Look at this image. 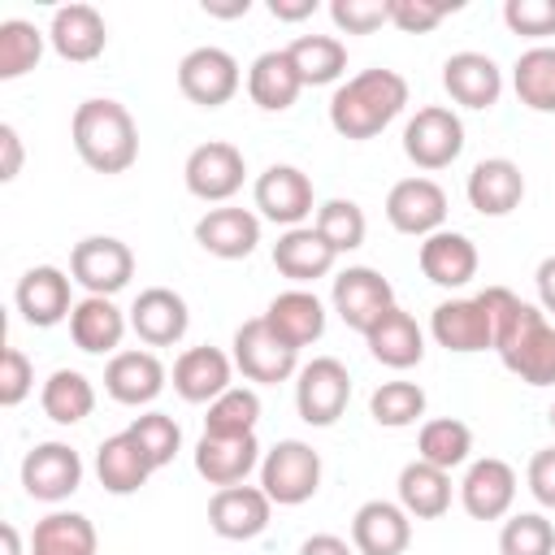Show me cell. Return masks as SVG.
<instances>
[{
    "mask_svg": "<svg viewBox=\"0 0 555 555\" xmlns=\"http://www.w3.org/2000/svg\"><path fill=\"white\" fill-rule=\"evenodd\" d=\"M477 295L490 312L494 351L503 369L529 386H555V325L546 321V312L525 304L507 286H486Z\"/></svg>",
    "mask_w": 555,
    "mask_h": 555,
    "instance_id": "cell-1",
    "label": "cell"
},
{
    "mask_svg": "<svg viewBox=\"0 0 555 555\" xmlns=\"http://www.w3.org/2000/svg\"><path fill=\"white\" fill-rule=\"evenodd\" d=\"M408 104V78L377 65V69H360L356 78H347L334 95H330V126L343 139H373L382 134Z\"/></svg>",
    "mask_w": 555,
    "mask_h": 555,
    "instance_id": "cell-2",
    "label": "cell"
},
{
    "mask_svg": "<svg viewBox=\"0 0 555 555\" xmlns=\"http://www.w3.org/2000/svg\"><path fill=\"white\" fill-rule=\"evenodd\" d=\"M74 152L95 173H126L139 160V126L117 100H82L69 121Z\"/></svg>",
    "mask_w": 555,
    "mask_h": 555,
    "instance_id": "cell-3",
    "label": "cell"
},
{
    "mask_svg": "<svg viewBox=\"0 0 555 555\" xmlns=\"http://www.w3.org/2000/svg\"><path fill=\"white\" fill-rule=\"evenodd\" d=\"M260 490L278 503V507H299L321 490V455L299 442V438H282L278 447L264 451L260 460Z\"/></svg>",
    "mask_w": 555,
    "mask_h": 555,
    "instance_id": "cell-4",
    "label": "cell"
},
{
    "mask_svg": "<svg viewBox=\"0 0 555 555\" xmlns=\"http://www.w3.org/2000/svg\"><path fill=\"white\" fill-rule=\"evenodd\" d=\"M460 152H464V121L447 104H425L403 126V156L425 173L447 169Z\"/></svg>",
    "mask_w": 555,
    "mask_h": 555,
    "instance_id": "cell-5",
    "label": "cell"
},
{
    "mask_svg": "<svg viewBox=\"0 0 555 555\" xmlns=\"http://www.w3.org/2000/svg\"><path fill=\"white\" fill-rule=\"evenodd\" d=\"M347 399H351V373L343 360L334 356H317L308 364H299L295 373V408H299V421L304 425H334L343 412H347Z\"/></svg>",
    "mask_w": 555,
    "mask_h": 555,
    "instance_id": "cell-6",
    "label": "cell"
},
{
    "mask_svg": "<svg viewBox=\"0 0 555 555\" xmlns=\"http://www.w3.org/2000/svg\"><path fill=\"white\" fill-rule=\"evenodd\" d=\"M234 369L247 382L278 386V382L299 373V351L291 343H282L264 317H251L234 330Z\"/></svg>",
    "mask_w": 555,
    "mask_h": 555,
    "instance_id": "cell-7",
    "label": "cell"
},
{
    "mask_svg": "<svg viewBox=\"0 0 555 555\" xmlns=\"http://www.w3.org/2000/svg\"><path fill=\"white\" fill-rule=\"evenodd\" d=\"M182 178H186V191L204 204H225L243 191V178H247V160L234 143L225 139H208L199 147H191L186 165H182Z\"/></svg>",
    "mask_w": 555,
    "mask_h": 555,
    "instance_id": "cell-8",
    "label": "cell"
},
{
    "mask_svg": "<svg viewBox=\"0 0 555 555\" xmlns=\"http://www.w3.org/2000/svg\"><path fill=\"white\" fill-rule=\"evenodd\" d=\"M69 278L87 295H117L134 278V251L113 234H91L69 251Z\"/></svg>",
    "mask_w": 555,
    "mask_h": 555,
    "instance_id": "cell-9",
    "label": "cell"
},
{
    "mask_svg": "<svg viewBox=\"0 0 555 555\" xmlns=\"http://www.w3.org/2000/svg\"><path fill=\"white\" fill-rule=\"evenodd\" d=\"M330 304H334V312L343 317L347 330L369 334V330L395 308V286H390L377 269H369V264H351V269H343V273L334 278Z\"/></svg>",
    "mask_w": 555,
    "mask_h": 555,
    "instance_id": "cell-10",
    "label": "cell"
},
{
    "mask_svg": "<svg viewBox=\"0 0 555 555\" xmlns=\"http://www.w3.org/2000/svg\"><path fill=\"white\" fill-rule=\"evenodd\" d=\"M243 74H238V61L225 52V48H191L182 61H178V91L199 104V108H221L234 100Z\"/></svg>",
    "mask_w": 555,
    "mask_h": 555,
    "instance_id": "cell-11",
    "label": "cell"
},
{
    "mask_svg": "<svg viewBox=\"0 0 555 555\" xmlns=\"http://www.w3.org/2000/svg\"><path fill=\"white\" fill-rule=\"evenodd\" d=\"M386 221L399 230V234H412V238H429L442 230L447 221V191L434 182V178H403L390 186L386 195Z\"/></svg>",
    "mask_w": 555,
    "mask_h": 555,
    "instance_id": "cell-12",
    "label": "cell"
},
{
    "mask_svg": "<svg viewBox=\"0 0 555 555\" xmlns=\"http://www.w3.org/2000/svg\"><path fill=\"white\" fill-rule=\"evenodd\" d=\"M22 486L39 503H61L82 486V455L69 442H39L22 460Z\"/></svg>",
    "mask_w": 555,
    "mask_h": 555,
    "instance_id": "cell-13",
    "label": "cell"
},
{
    "mask_svg": "<svg viewBox=\"0 0 555 555\" xmlns=\"http://www.w3.org/2000/svg\"><path fill=\"white\" fill-rule=\"evenodd\" d=\"M429 334L438 347L455 351V356H473V351H494V325L490 312L481 304V295L468 299H442L429 317Z\"/></svg>",
    "mask_w": 555,
    "mask_h": 555,
    "instance_id": "cell-14",
    "label": "cell"
},
{
    "mask_svg": "<svg viewBox=\"0 0 555 555\" xmlns=\"http://www.w3.org/2000/svg\"><path fill=\"white\" fill-rule=\"evenodd\" d=\"M273 499L260 486H225L208 499V525L225 542H251L269 529Z\"/></svg>",
    "mask_w": 555,
    "mask_h": 555,
    "instance_id": "cell-15",
    "label": "cell"
},
{
    "mask_svg": "<svg viewBox=\"0 0 555 555\" xmlns=\"http://www.w3.org/2000/svg\"><path fill=\"white\" fill-rule=\"evenodd\" d=\"M256 208L273 225H304V217H312V178L295 165H269L256 178Z\"/></svg>",
    "mask_w": 555,
    "mask_h": 555,
    "instance_id": "cell-16",
    "label": "cell"
},
{
    "mask_svg": "<svg viewBox=\"0 0 555 555\" xmlns=\"http://www.w3.org/2000/svg\"><path fill=\"white\" fill-rule=\"evenodd\" d=\"M69 282H74V278H65L56 264H35V269H26V273L17 278V291H13V304H17L22 321L35 325V330L61 325V321L74 312Z\"/></svg>",
    "mask_w": 555,
    "mask_h": 555,
    "instance_id": "cell-17",
    "label": "cell"
},
{
    "mask_svg": "<svg viewBox=\"0 0 555 555\" xmlns=\"http://www.w3.org/2000/svg\"><path fill=\"white\" fill-rule=\"evenodd\" d=\"M260 460H264V455H260L256 434H204V438L195 442V473H199L208 486H217V490L243 486L247 473H251Z\"/></svg>",
    "mask_w": 555,
    "mask_h": 555,
    "instance_id": "cell-18",
    "label": "cell"
},
{
    "mask_svg": "<svg viewBox=\"0 0 555 555\" xmlns=\"http://www.w3.org/2000/svg\"><path fill=\"white\" fill-rule=\"evenodd\" d=\"M460 503L473 520H499L516 503V468L499 455L473 460L464 481H460Z\"/></svg>",
    "mask_w": 555,
    "mask_h": 555,
    "instance_id": "cell-19",
    "label": "cell"
},
{
    "mask_svg": "<svg viewBox=\"0 0 555 555\" xmlns=\"http://www.w3.org/2000/svg\"><path fill=\"white\" fill-rule=\"evenodd\" d=\"M412 542V516L390 499H369L351 516L356 555H403Z\"/></svg>",
    "mask_w": 555,
    "mask_h": 555,
    "instance_id": "cell-20",
    "label": "cell"
},
{
    "mask_svg": "<svg viewBox=\"0 0 555 555\" xmlns=\"http://www.w3.org/2000/svg\"><path fill=\"white\" fill-rule=\"evenodd\" d=\"M195 243L217 260H243L260 243V217L251 208H234V204L208 208L195 221Z\"/></svg>",
    "mask_w": 555,
    "mask_h": 555,
    "instance_id": "cell-21",
    "label": "cell"
},
{
    "mask_svg": "<svg viewBox=\"0 0 555 555\" xmlns=\"http://www.w3.org/2000/svg\"><path fill=\"white\" fill-rule=\"evenodd\" d=\"M416 260H421V273H425L434 286H442V291L468 286V282L477 278V264H481L477 243H473L468 234H460V230H438V234L421 238Z\"/></svg>",
    "mask_w": 555,
    "mask_h": 555,
    "instance_id": "cell-22",
    "label": "cell"
},
{
    "mask_svg": "<svg viewBox=\"0 0 555 555\" xmlns=\"http://www.w3.org/2000/svg\"><path fill=\"white\" fill-rule=\"evenodd\" d=\"M464 195L481 217H507L525 199V173L507 156H486V160L473 165V173L464 182Z\"/></svg>",
    "mask_w": 555,
    "mask_h": 555,
    "instance_id": "cell-23",
    "label": "cell"
},
{
    "mask_svg": "<svg viewBox=\"0 0 555 555\" xmlns=\"http://www.w3.org/2000/svg\"><path fill=\"white\" fill-rule=\"evenodd\" d=\"M186 325H191L186 299L178 291H169V286H147L130 304V330L147 347H173V343H182Z\"/></svg>",
    "mask_w": 555,
    "mask_h": 555,
    "instance_id": "cell-24",
    "label": "cell"
},
{
    "mask_svg": "<svg viewBox=\"0 0 555 555\" xmlns=\"http://www.w3.org/2000/svg\"><path fill=\"white\" fill-rule=\"evenodd\" d=\"M48 43L56 48L61 61H74V65H87L104 52L108 43V26L100 17L95 4H61L52 13V26H48Z\"/></svg>",
    "mask_w": 555,
    "mask_h": 555,
    "instance_id": "cell-25",
    "label": "cell"
},
{
    "mask_svg": "<svg viewBox=\"0 0 555 555\" xmlns=\"http://www.w3.org/2000/svg\"><path fill=\"white\" fill-rule=\"evenodd\" d=\"M442 87L464 108H494L503 95V69L486 52H451L442 61Z\"/></svg>",
    "mask_w": 555,
    "mask_h": 555,
    "instance_id": "cell-26",
    "label": "cell"
},
{
    "mask_svg": "<svg viewBox=\"0 0 555 555\" xmlns=\"http://www.w3.org/2000/svg\"><path fill=\"white\" fill-rule=\"evenodd\" d=\"M126 325H130V317H121V308L108 295H82L69 312V338L87 356H108V351L117 356Z\"/></svg>",
    "mask_w": 555,
    "mask_h": 555,
    "instance_id": "cell-27",
    "label": "cell"
},
{
    "mask_svg": "<svg viewBox=\"0 0 555 555\" xmlns=\"http://www.w3.org/2000/svg\"><path fill=\"white\" fill-rule=\"evenodd\" d=\"M230 373L234 356H225L221 347H186L173 360V390L186 403H212L230 390Z\"/></svg>",
    "mask_w": 555,
    "mask_h": 555,
    "instance_id": "cell-28",
    "label": "cell"
},
{
    "mask_svg": "<svg viewBox=\"0 0 555 555\" xmlns=\"http://www.w3.org/2000/svg\"><path fill=\"white\" fill-rule=\"evenodd\" d=\"M104 390L126 403V408H143L165 390V364L156 351H117L104 369Z\"/></svg>",
    "mask_w": 555,
    "mask_h": 555,
    "instance_id": "cell-29",
    "label": "cell"
},
{
    "mask_svg": "<svg viewBox=\"0 0 555 555\" xmlns=\"http://www.w3.org/2000/svg\"><path fill=\"white\" fill-rule=\"evenodd\" d=\"M299 91H304V78H299V69H295V61H291L286 48H269V52H260L251 61V69H247V95H251L256 108L282 113V108H291L299 100Z\"/></svg>",
    "mask_w": 555,
    "mask_h": 555,
    "instance_id": "cell-30",
    "label": "cell"
},
{
    "mask_svg": "<svg viewBox=\"0 0 555 555\" xmlns=\"http://www.w3.org/2000/svg\"><path fill=\"white\" fill-rule=\"evenodd\" d=\"M152 473H156V468H152L147 451L134 442L130 429L104 438L100 451H95V477H100V486H104L108 494H134V490L147 486Z\"/></svg>",
    "mask_w": 555,
    "mask_h": 555,
    "instance_id": "cell-31",
    "label": "cell"
},
{
    "mask_svg": "<svg viewBox=\"0 0 555 555\" xmlns=\"http://www.w3.org/2000/svg\"><path fill=\"white\" fill-rule=\"evenodd\" d=\"M334 260H338V251H334L312 225H295V230H286V234L273 243V264H278V273L291 278L295 286H308V282L325 278V273L334 269Z\"/></svg>",
    "mask_w": 555,
    "mask_h": 555,
    "instance_id": "cell-32",
    "label": "cell"
},
{
    "mask_svg": "<svg viewBox=\"0 0 555 555\" xmlns=\"http://www.w3.org/2000/svg\"><path fill=\"white\" fill-rule=\"evenodd\" d=\"M264 321L273 325V334L282 343H291L299 351V347H308V343H317L325 334V304L312 291L295 286V291H282V295L269 299Z\"/></svg>",
    "mask_w": 555,
    "mask_h": 555,
    "instance_id": "cell-33",
    "label": "cell"
},
{
    "mask_svg": "<svg viewBox=\"0 0 555 555\" xmlns=\"http://www.w3.org/2000/svg\"><path fill=\"white\" fill-rule=\"evenodd\" d=\"M364 343H369V356L386 369H412L425 360V334L399 304L364 334Z\"/></svg>",
    "mask_w": 555,
    "mask_h": 555,
    "instance_id": "cell-34",
    "label": "cell"
},
{
    "mask_svg": "<svg viewBox=\"0 0 555 555\" xmlns=\"http://www.w3.org/2000/svg\"><path fill=\"white\" fill-rule=\"evenodd\" d=\"M399 507L416 520H438L451 507V473L434 468L425 460H412L399 468Z\"/></svg>",
    "mask_w": 555,
    "mask_h": 555,
    "instance_id": "cell-35",
    "label": "cell"
},
{
    "mask_svg": "<svg viewBox=\"0 0 555 555\" xmlns=\"http://www.w3.org/2000/svg\"><path fill=\"white\" fill-rule=\"evenodd\" d=\"M100 538L82 512H48L30 533V555H95Z\"/></svg>",
    "mask_w": 555,
    "mask_h": 555,
    "instance_id": "cell-36",
    "label": "cell"
},
{
    "mask_svg": "<svg viewBox=\"0 0 555 555\" xmlns=\"http://www.w3.org/2000/svg\"><path fill=\"white\" fill-rule=\"evenodd\" d=\"M39 403H43V416L56 421V425H78L91 416L95 408V386L78 373V369H56L43 390H39Z\"/></svg>",
    "mask_w": 555,
    "mask_h": 555,
    "instance_id": "cell-37",
    "label": "cell"
},
{
    "mask_svg": "<svg viewBox=\"0 0 555 555\" xmlns=\"http://www.w3.org/2000/svg\"><path fill=\"white\" fill-rule=\"evenodd\" d=\"M512 87H516V100L525 108L555 113V48L538 43V48L520 52L512 65Z\"/></svg>",
    "mask_w": 555,
    "mask_h": 555,
    "instance_id": "cell-38",
    "label": "cell"
},
{
    "mask_svg": "<svg viewBox=\"0 0 555 555\" xmlns=\"http://www.w3.org/2000/svg\"><path fill=\"white\" fill-rule=\"evenodd\" d=\"M291 61L304 78V87H325V82H338L343 69H347V48L343 39L334 35H299L291 39Z\"/></svg>",
    "mask_w": 555,
    "mask_h": 555,
    "instance_id": "cell-39",
    "label": "cell"
},
{
    "mask_svg": "<svg viewBox=\"0 0 555 555\" xmlns=\"http://www.w3.org/2000/svg\"><path fill=\"white\" fill-rule=\"evenodd\" d=\"M468 451H473V429L464 421H455V416H434L416 434V460H425L434 468L451 473V468H460L468 460Z\"/></svg>",
    "mask_w": 555,
    "mask_h": 555,
    "instance_id": "cell-40",
    "label": "cell"
},
{
    "mask_svg": "<svg viewBox=\"0 0 555 555\" xmlns=\"http://www.w3.org/2000/svg\"><path fill=\"white\" fill-rule=\"evenodd\" d=\"M369 416L386 429H408L425 416V390L416 382H382L369 395Z\"/></svg>",
    "mask_w": 555,
    "mask_h": 555,
    "instance_id": "cell-41",
    "label": "cell"
},
{
    "mask_svg": "<svg viewBox=\"0 0 555 555\" xmlns=\"http://www.w3.org/2000/svg\"><path fill=\"white\" fill-rule=\"evenodd\" d=\"M43 39L48 35H39L35 22H22V17L0 22V78L13 82L22 74H30L43 56Z\"/></svg>",
    "mask_w": 555,
    "mask_h": 555,
    "instance_id": "cell-42",
    "label": "cell"
},
{
    "mask_svg": "<svg viewBox=\"0 0 555 555\" xmlns=\"http://www.w3.org/2000/svg\"><path fill=\"white\" fill-rule=\"evenodd\" d=\"M312 230L343 256V251H356V247L364 243L369 221H364V208H360L356 199H325V204L317 208Z\"/></svg>",
    "mask_w": 555,
    "mask_h": 555,
    "instance_id": "cell-43",
    "label": "cell"
},
{
    "mask_svg": "<svg viewBox=\"0 0 555 555\" xmlns=\"http://www.w3.org/2000/svg\"><path fill=\"white\" fill-rule=\"evenodd\" d=\"M260 421V395L251 386H230L221 399L208 403L204 434H256Z\"/></svg>",
    "mask_w": 555,
    "mask_h": 555,
    "instance_id": "cell-44",
    "label": "cell"
},
{
    "mask_svg": "<svg viewBox=\"0 0 555 555\" xmlns=\"http://www.w3.org/2000/svg\"><path fill=\"white\" fill-rule=\"evenodd\" d=\"M499 555H555V525L542 512H516L499 529Z\"/></svg>",
    "mask_w": 555,
    "mask_h": 555,
    "instance_id": "cell-45",
    "label": "cell"
},
{
    "mask_svg": "<svg viewBox=\"0 0 555 555\" xmlns=\"http://www.w3.org/2000/svg\"><path fill=\"white\" fill-rule=\"evenodd\" d=\"M130 434H134V442L147 451L152 468L173 464V455L182 451V429H178V421L165 416V412H143V416H134V421H130Z\"/></svg>",
    "mask_w": 555,
    "mask_h": 555,
    "instance_id": "cell-46",
    "label": "cell"
},
{
    "mask_svg": "<svg viewBox=\"0 0 555 555\" xmlns=\"http://www.w3.org/2000/svg\"><path fill=\"white\" fill-rule=\"evenodd\" d=\"M330 17L347 35H373L390 22V0H330Z\"/></svg>",
    "mask_w": 555,
    "mask_h": 555,
    "instance_id": "cell-47",
    "label": "cell"
},
{
    "mask_svg": "<svg viewBox=\"0 0 555 555\" xmlns=\"http://www.w3.org/2000/svg\"><path fill=\"white\" fill-rule=\"evenodd\" d=\"M460 0H390V26H399L403 35H429L447 13H455Z\"/></svg>",
    "mask_w": 555,
    "mask_h": 555,
    "instance_id": "cell-48",
    "label": "cell"
},
{
    "mask_svg": "<svg viewBox=\"0 0 555 555\" xmlns=\"http://www.w3.org/2000/svg\"><path fill=\"white\" fill-rule=\"evenodd\" d=\"M503 22L512 35L546 39V35H555V0H507Z\"/></svg>",
    "mask_w": 555,
    "mask_h": 555,
    "instance_id": "cell-49",
    "label": "cell"
},
{
    "mask_svg": "<svg viewBox=\"0 0 555 555\" xmlns=\"http://www.w3.org/2000/svg\"><path fill=\"white\" fill-rule=\"evenodd\" d=\"M35 390V369L22 347H4L0 356V408H17Z\"/></svg>",
    "mask_w": 555,
    "mask_h": 555,
    "instance_id": "cell-50",
    "label": "cell"
},
{
    "mask_svg": "<svg viewBox=\"0 0 555 555\" xmlns=\"http://www.w3.org/2000/svg\"><path fill=\"white\" fill-rule=\"evenodd\" d=\"M525 481H529V494H533L542 507H555V447L533 451V460H529V468H525Z\"/></svg>",
    "mask_w": 555,
    "mask_h": 555,
    "instance_id": "cell-51",
    "label": "cell"
},
{
    "mask_svg": "<svg viewBox=\"0 0 555 555\" xmlns=\"http://www.w3.org/2000/svg\"><path fill=\"white\" fill-rule=\"evenodd\" d=\"M22 173V139H17V130L4 121L0 126V182H13Z\"/></svg>",
    "mask_w": 555,
    "mask_h": 555,
    "instance_id": "cell-52",
    "label": "cell"
},
{
    "mask_svg": "<svg viewBox=\"0 0 555 555\" xmlns=\"http://www.w3.org/2000/svg\"><path fill=\"white\" fill-rule=\"evenodd\" d=\"M299 555H356V546L338 533H312V538H304Z\"/></svg>",
    "mask_w": 555,
    "mask_h": 555,
    "instance_id": "cell-53",
    "label": "cell"
},
{
    "mask_svg": "<svg viewBox=\"0 0 555 555\" xmlns=\"http://www.w3.org/2000/svg\"><path fill=\"white\" fill-rule=\"evenodd\" d=\"M533 282H538V304H542V312L555 317V256H546V260L538 264Z\"/></svg>",
    "mask_w": 555,
    "mask_h": 555,
    "instance_id": "cell-54",
    "label": "cell"
},
{
    "mask_svg": "<svg viewBox=\"0 0 555 555\" xmlns=\"http://www.w3.org/2000/svg\"><path fill=\"white\" fill-rule=\"evenodd\" d=\"M269 13L278 22H304L317 13V0H269Z\"/></svg>",
    "mask_w": 555,
    "mask_h": 555,
    "instance_id": "cell-55",
    "label": "cell"
},
{
    "mask_svg": "<svg viewBox=\"0 0 555 555\" xmlns=\"http://www.w3.org/2000/svg\"><path fill=\"white\" fill-rule=\"evenodd\" d=\"M251 9V0H234V4H217V0H204V13L208 17H243Z\"/></svg>",
    "mask_w": 555,
    "mask_h": 555,
    "instance_id": "cell-56",
    "label": "cell"
},
{
    "mask_svg": "<svg viewBox=\"0 0 555 555\" xmlns=\"http://www.w3.org/2000/svg\"><path fill=\"white\" fill-rule=\"evenodd\" d=\"M0 538H4V555H22V533H17V525H0Z\"/></svg>",
    "mask_w": 555,
    "mask_h": 555,
    "instance_id": "cell-57",
    "label": "cell"
},
{
    "mask_svg": "<svg viewBox=\"0 0 555 555\" xmlns=\"http://www.w3.org/2000/svg\"><path fill=\"white\" fill-rule=\"evenodd\" d=\"M546 416H551V429H555V403H551V412H546Z\"/></svg>",
    "mask_w": 555,
    "mask_h": 555,
    "instance_id": "cell-58",
    "label": "cell"
}]
</instances>
